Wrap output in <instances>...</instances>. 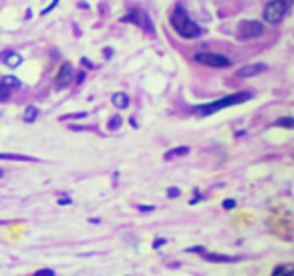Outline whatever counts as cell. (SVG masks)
<instances>
[{
    "label": "cell",
    "instance_id": "obj_1",
    "mask_svg": "<svg viewBox=\"0 0 294 276\" xmlns=\"http://www.w3.org/2000/svg\"><path fill=\"white\" fill-rule=\"evenodd\" d=\"M170 23H172L174 31H176L180 37H184V39H196V37L202 35V29L188 17V13H186L182 7L176 9V13L172 15Z\"/></svg>",
    "mask_w": 294,
    "mask_h": 276
},
{
    "label": "cell",
    "instance_id": "obj_2",
    "mask_svg": "<svg viewBox=\"0 0 294 276\" xmlns=\"http://www.w3.org/2000/svg\"><path fill=\"white\" fill-rule=\"evenodd\" d=\"M250 97H252L250 93H234V95L224 97V99H220V101H214V103H208V105H200V107L194 109V113L206 117V115H212V113H216V111H220V109H226V107H232V105H240V103L248 101Z\"/></svg>",
    "mask_w": 294,
    "mask_h": 276
},
{
    "label": "cell",
    "instance_id": "obj_3",
    "mask_svg": "<svg viewBox=\"0 0 294 276\" xmlns=\"http://www.w3.org/2000/svg\"><path fill=\"white\" fill-rule=\"evenodd\" d=\"M290 5H292V0H272L264 9V21L268 25H280L282 19L286 17Z\"/></svg>",
    "mask_w": 294,
    "mask_h": 276
},
{
    "label": "cell",
    "instance_id": "obj_4",
    "mask_svg": "<svg viewBox=\"0 0 294 276\" xmlns=\"http://www.w3.org/2000/svg\"><path fill=\"white\" fill-rule=\"evenodd\" d=\"M194 59L198 63H202L206 67H214V69H226V67L232 65V61L228 57L220 55V53H198Z\"/></svg>",
    "mask_w": 294,
    "mask_h": 276
},
{
    "label": "cell",
    "instance_id": "obj_5",
    "mask_svg": "<svg viewBox=\"0 0 294 276\" xmlns=\"http://www.w3.org/2000/svg\"><path fill=\"white\" fill-rule=\"evenodd\" d=\"M262 33H264V25H262V23H258V21H246V23H242V25L238 27L236 37H238L240 41H250V39L260 37Z\"/></svg>",
    "mask_w": 294,
    "mask_h": 276
},
{
    "label": "cell",
    "instance_id": "obj_6",
    "mask_svg": "<svg viewBox=\"0 0 294 276\" xmlns=\"http://www.w3.org/2000/svg\"><path fill=\"white\" fill-rule=\"evenodd\" d=\"M123 23H133V25H139L143 31H150V33H154V25H152V19L147 17L143 11H139V9H135L131 15H127V17H123Z\"/></svg>",
    "mask_w": 294,
    "mask_h": 276
},
{
    "label": "cell",
    "instance_id": "obj_7",
    "mask_svg": "<svg viewBox=\"0 0 294 276\" xmlns=\"http://www.w3.org/2000/svg\"><path fill=\"white\" fill-rule=\"evenodd\" d=\"M71 81H73V67H71V63H63L61 69H59V75L55 79V87L57 89H67L71 85Z\"/></svg>",
    "mask_w": 294,
    "mask_h": 276
},
{
    "label": "cell",
    "instance_id": "obj_8",
    "mask_svg": "<svg viewBox=\"0 0 294 276\" xmlns=\"http://www.w3.org/2000/svg\"><path fill=\"white\" fill-rule=\"evenodd\" d=\"M264 71H268V65H264V63H254V65H246V67L238 69V77L246 79V77L260 75V73H264Z\"/></svg>",
    "mask_w": 294,
    "mask_h": 276
},
{
    "label": "cell",
    "instance_id": "obj_9",
    "mask_svg": "<svg viewBox=\"0 0 294 276\" xmlns=\"http://www.w3.org/2000/svg\"><path fill=\"white\" fill-rule=\"evenodd\" d=\"M204 258L208 262H222V264H228V262H238L240 258L238 256H224V254H206L204 252Z\"/></svg>",
    "mask_w": 294,
    "mask_h": 276
},
{
    "label": "cell",
    "instance_id": "obj_10",
    "mask_svg": "<svg viewBox=\"0 0 294 276\" xmlns=\"http://www.w3.org/2000/svg\"><path fill=\"white\" fill-rule=\"evenodd\" d=\"M111 103H113L115 107H119V109H125V107H129V97H127L125 93H115V95L111 97Z\"/></svg>",
    "mask_w": 294,
    "mask_h": 276
},
{
    "label": "cell",
    "instance_id": "obj_11",
    "mask_svg": "<svg viewBox=\"0 0 294 276\" xmlns=\"http://www.w3.org/2000/svg\"><path fill=\"white\" fill-rule=\"evenodd\" d=\"M3 85H5L7 89H21V87H23V83H21L17 77H13V75H7V77L3 79Z\"/></svg>",
    "mask_w": 294,
    "mask_h": 276
},
{
    "label": "cell",
    "instance_id": "obj_12",
    "mask_svg": "<svg viewBox=\"0 0 294 276\" xmlns=\"http://www.w3.org/2000/svg\"><path fill=\"white\" fill-rule=\"evenodd\" d=\"M5 63H7L9 67H19V65L23 63V57H21L19 53H9V55L5 57Z\"/></svg>",
    "mask_w": 294,
    "mask_h": 276
},
{
    "label": "cell",
    "instance_id": "obj_13",
    "mask_svg": "<svg viewBox=\"0 0 294 276\" xmlns=\"http://www.w3.org/2000/svg\"><path fill=\"white\" fill-rule=\"evenodd\" d=\"M37 117H39V109L35 105H29L25 109V121L27 123H33V121H37Z\"/></svg>",
    "mask_w": 294,
    "mask_h": 276
},
{
    "label": "cell",
    "instance_id": "obj_14",
    "mask_svg": "<svg viewBox=\"0 0 294 276\" xmlns=\"http://www.w3.org/2000/svg\"><path fill=\"white\" fill-rule=\"evenodd\" d=\"M0 160H13V162L23 160V162H33V158H29V156H21V154H0Z\"/></svg>",
    "mask_w": 294,
    "mask_h": 276
},
{
    "label": "cell",
    "instance_id": "obj_15",
    "mask_svg": "<svg viewBox=\"0 0 294 276\" xmlns=\"http://www.w3.org/2000/svg\"><path fill=\"white\" fill-rule=\"evenodd\" d=\"M186 154H190V148H188V146L176 148V150H172V152L166 154V160H172V158H178V156H186Z\"/></svg>",
    "mask_w": 294,
    "mask_h": 276
},
{
    "label": "cell",
    "instance_id": "obj_16",
    "mask_svg": "<svg viewBox=\"0 0 294 276\" xmlns=\"http://www.w3.org/2000/svg\"><path fill=\"white\" fill-rule=\"evenodd\" d=\"M278 127H286V129H292L294 127V119L292 117H284V119H278L276 121Z\"/></svg>",
    "mask_w": 294,
    "mask_h": 276
},
{
    "label": "cell",
    "instance_id": "obj_17",
    "mask_svg": "<svg viewBox=\"0 0 294 276\" xmlns=\"http://www.w3.org/2000/svg\"><path fill=\"white\" fill-rule=\"evenodd\" d=\"M11 97V89H7L5 85H3V81H0V101H5V99H9Z\"/></svg>",
    "mask_w": 294,
    "mask_h": 276
},
{
    "label": "cell",
    "instance_id": "obj_18",
    "mask_svg": "<svg viewBox=\"0 0 294 276\" xmlns=\"http://www.w3.org/2000/svg\"><path fill=\"white\" fill-rule=\"evenodd\" d=\"M87 113H71V115H63L61 121H67V119H85Z\"/></svg>",
    "mask_w": 294,
    "mask_h": 276
},
{
    "label": "cell",
    "instance_id": "obj_19",
    "mask_svg": "<svg viewBox=\"0 0 294 276\" xmlns=\"http://www.w3.org/2000/svg\"><path fill=\"white\" fill-rule=\"evenodd\" d=\"M272 274H274V276H278V274H294V270H292V268H274Z\"/></svg>",
    "mask_w": 294,
    "mask_h": 276
},
{
    "label": "cell",
    "instance_id": "obj_20",
    "mask_svg": "<svg viewBox=\"0 0 294 276\" xmlns=\"http://www.w3.org/2000/svg\"><path fill=\"white\" fill-rule=\"evenodd\" d=\"M35 274L37 276H55V270L53 268H43V270H37Z\"/></svg>",
    "mask_w": 294,
    "mask_h": 276
},
{
    "label": "cell",
    "instance_id": "obj_21",
    "mask_svg": "<svg viewBox=\"0 0 294 276\" xmlns=\"http://www.w3.org/2000/svg\"><path fill=\"white\" fill-rule=\"evenodd\" d=\"M188 252H194V254H204L206 248L204 246H194V248H188Z\"/></svg>",
    "mask_w": 294,
    "mask_h": 276
},
{
    "label": "cell",
    "instance_id": "obj_22",
    "mask_svg": "<svg viewBox=\"0 0 294 276\" xmlns=\"http://www.w3.org/2000/svg\"><path fill=\"white\" fill-rule=\"evenodd\" d=\"M119 125H121V119H119V117H113L111 123H109V129H115V127H119Z\"/></svg>",
    "mask_w": 294,
    "mask_h": 276
},
{
    "label": "cell",
    "instance_id": "obj_23",
    "mask_svg": "<svg viewBox=\"0 0 294 276\" xmlns=\"http://www.w3.org/2000/svg\"><path fill=\"white\" fill-rule=\"evenodd\" d=\"M168 196H170V198H178V196H180V190H178V188H170V190H168Z\"/></svg>",
    "mask_w": 294,
    "mask_h": 276
},
{
    "label": "cell",
    "instance_id": "obj_24",
    "mask_svg": "<svg viewBox=\"0 0 294 276\" xmlns=\"http://www.w3.org/2000/svg\"><path fill=\"white\" fill-rule=\"evenodd\" d=\"M234 206H236V202H234V200H226V202H224V208H226V210H232Z\"/></svg>",
    "mask_w": 294,
    "mask_h": 276
},
{
    "label": "cell",
    "instance_id": "obj_25",
    "mask_svg": "<svg viewBox=\"0 0 294 276\" xmlns=\"http://www.w3.org/2000/svg\"><path fill=\"white\" fill-rule=\"evenodd\" d=\"M164 244H166V240H164V238H160V240H156V242H154V248H160V246H164Z\"/></svg>",
    "mask_w": 294,
    "mask_h": 276
},
{
    "label": "cell",
    "instance_id": "obj_26",
    "mask_svg": "<svg viewBox=\"0 0 294 276\" xmlns=\"http://www.w3.org/2000/svg\"><path fill=\"white\" fill-rule=\"evenodd\" d=\"M59 204H61V206H67V204H71V198H61Z\"/></svg>",
    "mask_w": 294,
    "mask_h": 276
},
{
    "label": "cell",
    "instance_id": "obj_27",
    "mask_svg": "<svg viewBox=\"0 0 294 276\" xmlns=\"http://www.w3.org/2000/svg\"><path fill=\"white\" fill-rule=\"evenodd\" d=\"M139 210H141V212H152L154 206H139Z\"/></svg>",
    "mask_w": 294,
    "mask_h": 276
},
{
    "label": "cell",
    "instance_id": "obj_28",
    "mask_svg": "<svg viewBox=\"0 0 294 276\" xmlns=\"http://www.w3.org/2000/svg\"><path fill=\"white\" fill-rule=\"evenodd\" d=\"M81 63H83V67H93V65H91V63H89V61H87V59H83V61H81Z\"/></svg>",
    "mask_w": 294,
    "mask_h": 276
},
{
    "label": "cell",
    "instance_id": "obj_29",
    "mask_svg": "<svg viewBox=\"0 0 294 276\" xmlns=\"http://www.w3.org/2000/svg\"><path fill=\"white\" fill-rule=\"evenodd\" d=\"M3 176H5V172H3V170H0V178H3Z\"/></svg>",
    "mask_w": 294,
    "mask_h": 276
}]
</instances>
